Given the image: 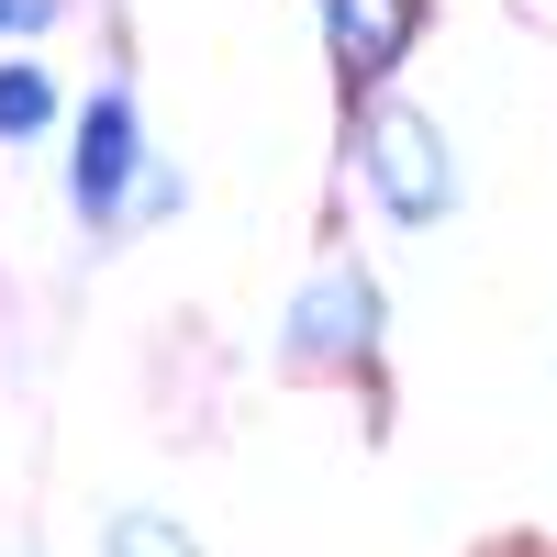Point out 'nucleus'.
Segmentation results:
<instances>
[{
	"mask_svg": "<svg viewBox=\"0 0 557 557\" xmlns=\"http://www.w3.org/2000/svg\"><path fill=\"white\" fill-rule=\"evenodd\" d=\"M368 178H380V201H391L401 223H435L446 190H457L446 134H435L424 112H380V123H368Z\"/></svg>",
	"mask_w": 557,
	"mask_h": 557,
	"instance_id": "obj_1",
	"label": "nucleus"
},
{
	"mask_svg": "<svg viewBox=\"0 0 557 557\" xmlns=\"http://www.w3.org/2000/svg\"><path fill=\"white\" fill-rule=\"evenodd\" d=\"M323 34H335V67L346 78H391L401 45L424 34V0H323Z\"/></svg>",
	"mask_w": 557,
	"mask_h": 557,
	"instance_id": "obj_2",
	"label": "nucleus"
},
{
	"mask_svg": "<svg viewBox=\"0 0 557 557\" xmlns=\"http://www.w3.org/2000/svg\"><path fill=\"white\" fill-rule=\"evenodd\" d=\"M123 178H134V112H123V89H101V101L78 112V212L112 223Z\"/></svg>",
	"mask_w": 557,
	"mask_h": 557,
	"instance_id": "obj_3",
	"label": "nucleus"
},
{
	"mask_svg": "<svg viewBox=\"0 0 557 557\" xmlns=\"http://www.w3.org/2000/svg\"><path fill=\"white\" fill-rule=\"evenodd\" d=\"M323 335H335V346H357V335H368V278H357V268H335V278H312V312H301V346H323Z\"/></svg>",
	"mask_w": 557,
	"mask_h": 557,
	"instance_id": "obj_4",
	"label": "nucleus"
},
{
	"mask_svg": "<svg viewBox=\"0 0 557 557\" xmlns=\"http://www.w3.org/2000/svg\"><path fill=\"white\" fill-rule=\"evenodd\" d=\"M112 557H201V546H190V524H168V513H123Z\"/></svg>",
	"mask_w": 557,
	"mask_h": 557,
	"instance_id": "obj_5",
	"label": "nucleus"
},
{
	"mask_svg": "<svg viewBox=\"0 0 557 557\" xmlns=\"http://www.w3.org/2000/svg\"><path fill=\"white\" fill-rule=\"evenodd\" d=\"M45 112H57V89H45L34 67H0V134H34Z\"/></svg>",
	"mask_w": 557,
	"mask_h": 557,
	"instance_id": "obj_6",
	"label": "nucleus"
},
{
	"mask_svg": "<svg viewBox=\"0 0 557 557\" xmlns=\"http://www.w3.org/2000/svg\"><path fill=\"white\" fill-rule=\"evenodd\" d=\"M45 12H57V0H0V34H34Z\"/></svg>",
	"mask_w": 557,
	"mask_h": 557,
	"instance_id": "obj_7",
	"label": "nucleus"
}]
</instances>
